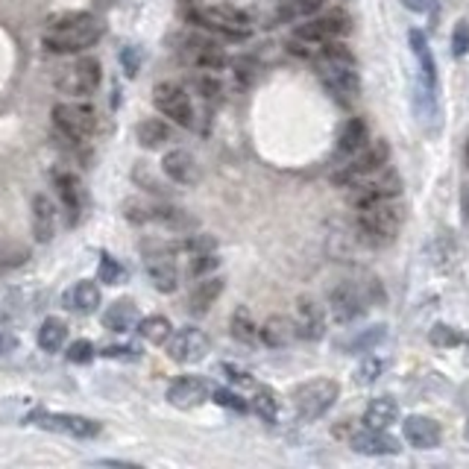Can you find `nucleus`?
<instances>
[{
  "label": "nucleus",
  "instance_id": "obj_1",
  "mask_svg": "<svg viewBox=\"0 0 469 469\" xmlns=\"http://www.w3.org/2000/svg\"><path fill=\"white\" fill-rule=\"evenodd\" d=\"M106 33V27L94 12H59L53 15L44 27L42 44L44 51L68 56V53H82L94 47Z\"/></svg>",
  "mask_w": 469,
  "mask_h": 469
},
{
  "label": "nucleus",
  "instance_id": "obj_2",
  "mask_svg": "<svg viewBox=\"0 0 469 469\" xmlns=\"http://www.w3.org/2000/svg\"><path fill=\"white\" fill-rule=\"evenodd\" d=\"M405 212L396 199H381V203L356 208V232L363 244L370 246H387L396 241Z\"/></svg>",
  "mask_w": 469,
  "mask_h": 469
},
{
  "label": "nucleus",
  "instance_id": "obj_3",
  "mask_svg": "<svg viewBox=\"0 0 469 469\" xmlns=\"http://www.w3.org/2000/svg\"><path fill=\"white\" fill-rule=\"evenodd\" d=\"M185 18L191 24H199L206 27V30H212L223 38H232V42H244V38H250L253 27H250V15L241 12V9L235 6H188L185 9Z\"/></svg>",
  "mask_w": 469,
  "mask_h": 469
},
{
  "label": "nucleus",
  "instance_id": "obj_4",
  "mask_svg": "<svg viewBox=\"0 0 469 469\" xmlns=\"http://www.w3.org/2000/svg\"><path fill=\"white\" fill-rule=\"evenodd\" d=\"M338 396H340L338 381L320 376V379H309V381H302V385H296L291 402H293L296 417H300L302 423H314V419L329 414Z\"/></svg>",
  "mask_w": 469,
  "mask_h": 469
},
{
  "label": "nucleus",
  "instance_id": "obj_5",
  "mask_svg": "<svg viewBox=\"0 0 469 469\" xmlns=\"http://www.w3.org/2000/svg\"><path fill=\"white\" fill-rule=\"evenodd\" d=\"M390 145L385 138H379V141H370L367 147H363L361 152H356L347 165H343L338 174L332 176V182H338V185H343V188H352L356 182H361V179H367V176H372V174H379L381 168H387L390 165Z\"/></svg>",
  "mask_w": 469,
  "mask_h": 469
},
{
  "label": "nucleus",
  "instance_id": "obj_6",
  "mask_svg": "<svg viewBox=\"0 0 469 469\" xmlns=\"http://www.w3.org/2000/svg\"><path fill=\"white\" fill-rule=\"evenodd\" d=\"M325 300H329V314L332 320L338 325H349L361 320L363 314L370 309V296H367V288H363V282H338L332 285L329 293H325Z\"/></svg>",
  "mask_w": 469,
  "mask_h": 469
},
{
  "label": "nucleus",
  "instance_id": "obj_7",
  "mask_svg": "<svg viewBox=\"0 0 469 469\" xmlns=\"http://www.w3.org/2000/svg\"><path fill=\"white\" fill-rule=\"evenodd\" d=\"M103 82V68L94 56H80L76 62L65 65L56 74V89L71 98H91Z\"/></svg>",
  "mask_w": 469,
  "mask_h": 469
},
{
  "label": "nucleus",
  "instance_id": "obj_8",
  "mask_svg": "<svg viewBox=\"0 0 469 469\" xmlns=\"http://www.w3.org/2000/svg\"><path fill=\"white\" fill-rule=\"evenodd\" d=\"M141 250H145V270L150 276L152 288H156L159 293H174L179 288L174 246L165 241H145Z\"/></svg>",
  "mask_w": 469,
  "mask_h": 469
},
{
  "label": "nucleus",
  "instance_id": "obj_9",
  "mask_svg": "<svg viewBox=\"0 0 469 469\" xmlns=\"http://www.w3.org/2000/svg\"><path fill=\"white\" fill-rule=\"evenodd\" d=\"M27 423L44 428V432H56L74 440H94L103 434V426L98 419L82 417V414H53V410H33Z\"/></svg>",
  "mask_w": 469,
  "mask_h": 469
},
{
  "label": "nucleus",
  "instance_id": "obj_10",
  "mask_svg": "<svg viewBox=\"0 0 469 469\" xmlns=\"http://www.w3.org/2000/svg\"><path fill=\"white\" fill-rule=\"evenodd\" d=\"M349 33H352V15L347 12V9H329V12L314 15L311 21L296 27L293 38H300V42L311 44V47H320L323 42L343 38Z\"/></svg>",
  "mask_w": 469,
  "mask_h": 469
},
{
  "label": "nucleus",
  "instance_id": "obj_11",
  "mask_svg": "<svg viewBox=\"0 0 469 469\" xmlns=\"http://www.w3.org/2000/svg\"><path fill=\"white\" fill-rule=\"evenodd\" d=\"M402 194V176L394 168H381L379 174H372L367 179H361L352 185L349 194V206L352 208H363L372 203H381V199H396Z\"/></svg>",
  "mask_w": 469,
  "mask_h": 469
},
{
  "label": "nucleus",
  "instance_id": "obj_12",
  "mask_svg": "<svg viewBox=\"0 0 469 469\" xmlns=\"http://www.w3.org/2000/svg\"><path fill=\"white\" fill-rule=\"evenodd\" d=\"M152 106L182 129L194 127V103H191V94L179 82H170V80L156 82V89H152Z\"/></svg>",
  "mask_w": 469,
  "mask_h": 469
},
{
  "label": "nucleus",
  "instance_id": "obj_13",
  "mask_svg": "<svg viewBox=\"0 0 469 469\" xmlns=\"http://www.w3.org/2000/svg\"><path fill=\"white\" fill-rule=\"evenodd\" d=\"M53 123L65 138L85 141L98 132V112L89 103H56Z\"/></svg>",
  "mask_w": 469,
  "mask_h": 469
},
{
  "label": "nucleus",
  "instance_id": "obj_14",
  "mask_svg": "<svg viewBox=\"0 0 469 469\" xmlns=\"http://www.w3.org/2000/svg\"><path fill=\"white\" fill-rule=\"evenodd\" d=\"M317 76L340 106H349L361 94V76L356 65H338V62H323L317 59Z\"/></svg>",
  "mask_w": 469,
  "mask_h": 469
},
{
  "label": "nucleus",
  "instance_id": "obj_15",
  "mask_svg": "<svg viewBox=\"0 0 469 469\" xmlns=\"http://www.w3.org/2000/svg\"><path fill=\"white\" fill-rule=\"evenodd\" d=\"M168 347V358L182 363V367H188V363H199L208 349H212V340H208V334L203 329H197V325H182L174 334H170V340L165 343Z\"/></svg>",
  "mask_w": 469,
  "mask_h": 469
},
{
  "label": "nucleus",
  "instance_id": "obj_16",
  "mask_svg": "<svg viewBox=\"0 0 469 469\" xmlns=\"http://www.w3.org/2000/svg\"><path fill=\"white\" fill-rule=\"evenodd\" d=\"M182 56H185L188 65H194L199 71H223L229 65V56L223 53L215 38L206 35H185L182 38Z\"/></svg>",
  "mask_w": 469,
  "mask_h": 469
},
{
  "label": "nucleus",
  "instance_id": "obj_17",
  "mask_svg": "<svg viewBox=\"0 0 469 469\" xmlns=\"http://www.w3.org/2000/svg\"><path fill=\"white\" fill-rule=\"evenodd\" d=\"M212 399V385L203 376H176L168 385V402L179 410H194Z\"/></svg>",
  "mask_w": 469,
  "mask_h": 469
},
{
  "label": "nucleus",
  "instance_id": "obj_18",
  "mask_svg": "<svg viewBox=\"0 0 469 469\" xmlns=\"http://www.w3.org/2000/svg\"><path fill=\"white\" fill-rule=\"evenodd\" d=\"M293 323H296V332H300V338L302 340H311V343L323 340L325 332H329L325 309H323L317 300H314V296H300V300H296Z\"/></svg>",
  "mask_w": 469,
  "mask_h": 469
},
{
  "label": "nucleus",
  "instance_id": "obj_19",
  "mask_svg": "<svg viewBox=\"0 0 469 469\" xmlns=\"http://www.w3.org/2000/svg\"><path fill=\"white\" fill-rule=\"evenodd\" d=\"M161 174H165L170 182H176V185H197L199 179H203V170H199V161L194 159V152L188 150H168L165 159H161Z\"/></svg>",
  "mask_w": 469,
  "mask_h": 469
},
{
  "label": "nucleus",
  "instance_id": "obj_20",
  "mask_svg": "<svg viewBox=\"0 0 469 469\" xmlns=\"http://www.w3.org/2000/svg\"><path fill=\"white\" fill-rule=\"evenodd\" d=\"M352 452L367 455V457H387V455H399L402 446L394 434H387V428H363L356 437L349 440Z\"/></svg>",
  "mask_w": 469,
  "mask_h": 469
},
{
  "label": "nucleus",
  "instance_id": "obj_21",
  "mask_svg": "<svg viewBox=\"0 0 469 469\" xmlns=\"http://www.w3.org/2000/svg\"><path fill=\"white\" fill-rule=\"evenodd\" d=\"M402 434L414 449H437L440 440H443V428H440L437 419L432 417H423V414H414V417H405V423H402Z\"/></svg>",
  "mask_w": 469,
  "mask_h": 469
},
{
  "label": "nucleus",
  "instance_id": "obj_22",
  "mask_svg": "<svg viewBox=\"0 0 469 469\" xmlns=\"http://www.w3.org/2000/svg\"><path fill=\"white\" fill-rule=\"evenodd\" d=\"M53 185H56V194H59L65 212H68V220L76 223L82 212V203H85V191H82V182L71 170H53Z\"/></svg>",
  "mask_w": 469,
  "mask_h": 469
},
{
  "label": "nucleus",
  "instance_id": "obj_23",
  "mask_svg": "<svg viewBox=\"0 0 469 469\" xmlns=\"http://www.w3.org/2000/svg\"><path fill=\"white\" fill-rule=\"evenodd\" d=\"M223 288H226L223 276H203V279H199L188 293V314L191 317H206V314L212 311V305L220 300Z\"/></svg>",
  "mask_w": 469,
  "mask_h": 469
},
{
  "label": "nucleus",
  "instance_id": "obj_24",
  "mask_svg": "<svg viewBox=\"0 0 469 469\" xmlns=\"http://www.w3.org/2000/svg\"><path fill=\"white\" fill-rule=\"evenodd\" d=\"M100 285L94 279H80L74 282L68 291L62 293V305L74 314H94L100 309Z\"/></svg>",
  "mask_w": 469,
  "mask_h": 469
},
{
  "label": "nucleus",
  "instance_id": "obj_25",
  "mask_svg": "<svg viewBox=\"0 0 469 469\" xmlns=\"http://www.w3.org/2000/svg\"><path fill=\"white\" fill-rule=\"evenodd\" d=\"M30 217H33V238L38 244L53 241L56 235V206L47 194H35L30 203Z\"/></svg>",
  "mask_w": 469,
  "mask_h": 469
},
{
  "label": "nucleus",
  "instance_id": "obj_26",
  "mask_svg": "<svg viewBox=\"0 0 469 469\" xmlns=\"http://www.w3.org/2000/svg\"><path fill=\"white\" fill-rule=\"evenodd\" d=\"M296 338H300L296 323L291 317H285V314H270V317L262 323V343L264 347L285 349V347H291Z\"/></svg>",
  "mask_w": 469,
  "mask_h": 469
},
{
  "label": "nucleus",
  "instance_id": "obj_27",
  "mask_svg": "<svg viewBox=\"0 0 469 469\" xmlns=\"http://www.w3.org/2000/svg\"><path fill=\"white\" fill-rule=\"evenodd\" d=\"M250 408L255 410L258 417L264 419V423H270V426H279L282 419H285V399L279 390H273L270 385H258L253 387V402H250Z\"/></svg>",
  "mask_w": 469,
  "mask_h": 469
},
{
  "label": "nucleus",
  "instance_id": "obj_28",
  "mask_svg": "<svg viewBox=\"0 0 469 469\" xmlns=\"http://www.w3.org/2000/svg\"><path fill=\"white\" fill-rule=\"evenodd\" d=\"M138 305L132 300H114L106 311H103V329H109L114 334H127L132 329H138Z\"/></svg>",
  "mask_w": 469,
  "mask_h": 469
},
{
  "label": "nucleus",
  "instance_id": "obj_29",
  "mask_svg": "<svg viewBox=\"0 0 469 469\" xmlns=\"http://www.w3.org/2000/svg\"><path fill=\"white\" fill-rule=\"evenodd\" d=\"M229 334H232V340H238L241 347H255V343H262V323H255L253 309L238 305L232 311V317H229Z\"/></svg>",
  "mask_w": 469,
  "mask_h": 469
},
{
  "label": "nucleus",
  "instance_id": "obj_30",
  "mask_svg": "<svg viewBox=\"0 0 469 469\" xmlns=\"http://www.w3.org/2000/svg\"><path fill=\"white\" fill-rule=\"evenodd\" d=\"M367 145H370V127H367V123H363L361 118H349L347 123H343V129L338 136V152H340V156L352 159L356 152H361Z\"/></svg>",
  "mask_w": 469,
  "mask_h": 469
},
{
  "label": "nucleus",
  "instance_id": "obj_31",
  "mask_svg": "<svg viewBox=\"0 0 469 469\" xmlns=\"http://www.w3.org/2000/svg\"><path fill=\"white\" fill-rule=\"evenodd\" d=\"M399 419V402L394 396H376L370 399L363 410V426L367 428H390Z\"/></svg>",
  "mask_w": 469,
  "mask_h": 469
},
{
  "label": "nucleus",
  "instance_id": "obj_32",
  "mask_svg": "<svg viewBox=\"0 0 469 469\" xmlns=\"http://www.w3.org/2000/svg\"><path fill=\"white\" fill-rule=\"evenodd\" d=\"M387 340V325H367V329H361L356 334H349L347 340H340V349L349 352V356H358V352H370L381 347V343Z\"/></svg>",
  "mask_w": 469,
  "mask_h": 469
},
{
  "label": "nucleus",
  "instance_id": "obj_33",
  "mask_svg": "<svg viewBox=\"0 0 469 469\" xmlns=\"http://www.w3.org/2000/svg\"><path fill=\"white\" fill-rule=\"evenodd\" d=\"M408 38H410V51H414L417 62H419V80H423L426 85H432V89H437V62H434V53L428 51L426 35L419 30H410Z\"/></svg>",
  "mask_w": 469,
  "mask_h": 469
},
{
  "label": "nucleus",
  "instance_id": "obj_34",
  "mask_svg": "<svg viewBox=\"0 0 469 469\" xmlns=\"http://www.w3.org/2000/svg\"><path fill=\"white\" fill-rule=\"evenodd\" d=\"M152 223L170 229V232H188V229L197 226V220L188 212H182L179 206L170 203H152Z\"/></svg>",
  "mask_w": 469,
  "mask_h": 469
},
{
  "label": "nucleus",
  "instance_id": "obj_35",
  "mask_svg": "<svg viewBox=\"0 0 469 469\" xmlns=\"http://www.w3.org/2000/svg\"><path fill=\"white\" fill-rule=\"evenodd\" d=\"M136 138H138V145L145 150H161L170 138H174V132H170V127L165 121L147 118V121H141L136 127Z\"/></svg>",
  "mask_w": 469,
  "mask_h": 469
},
{
  "label": "nucleus",
  "instance_id": "obj_36",
  "mask_svg": "<svg viewBox=\"0 0 469 469\" xmlns=\"http://www.w3.org/2000/svg\"><path fill=\"white\" fill-rule=\"evenodd\" d=\"M138 334L147 343H152V347H165L170 340V334H174V325H170L165 314H150V317L138 320Z\"/></svg>",
  "mask_w": 469,
  "mask_h": 469
},
{
  "label": "nucleus",
  "instance_id": "obj_37",
  "mask_svg": "<svg viewBox=\"0 0 469 469\" xmlns=\"http://www.w3.org/2000/svg\"><path fill=\"white\" fill-rule=\"evenodd\" d=\"M68 343V323L59 317H47L38 329V347L44 352H59Z\"/></svg>",
  "mask_w": 469,
  "mask_h": 469
},
{
  "label": "nucleus",
  "instance_id": "obj_38",
  "mask_svg": "<svg viewBox=\"0 0 469 469\" xmlns=\"http://www.w3.org/2000/svg\"><path fill=\"white\" fill-rule=\"evenodd\" d=\"M390 370V358H385V356H370V358H363L361 363H358V370H356V385H361V387H370V385H376V381L385 376V372Z\"/></svg>",
  "mask_w": 469,
  "mask_h": 469
},
{
  "label": "nucleus",
  "instance_id": "obj_39",
  "mask_svg": "<svg viewBox=\"0 0 469 469\" xmlns=\"http://www.w3.org/2000/svg\"><path fill=\"white\" fill-rule=\"evenodd\" d=\"M27 262H30V250H27L24 244L0 238V273L18 270V267H24Z\"/></svg>",
  "mask_w": 469,
  "mask_h": 469
},
{
  "label": "nucleus",
  "instance_id": "obj_40",
  "mask_svg": "<svg viewBox=\"0 0 469 469\" xmlns=\"http://www.w3.org/2000/svg\"><path fill=\"white\" fill-rule=\"evenodd\" d=\"M127 279H129V270H127V267H123L118 258H112L109 253H103V255H100V267H98V282L118 288V285H123Z\"/></svg>",
  "mask_w": 469,
  "mask_h": 469
},
{
  "label": "nucleus",
  "instance_id": "obj_41",
  "mask_svg": "<svg viewBox=\"0 0 469 469\" xmlns=\"http://www.w3.org/2000/svg\"><path fill=\"white\" fill-rule=\"evenodd\" d=\"M428 340H432L437 349H452V347H461L466 338L461 329H455V325L437 323V325H432V332H428Z\"/></svg>",
  "mask_w": 469,
  "mask_h": 469
},
{
  "label": "nucleus",
  "instance_id": "obj_42",
  "mask_svg": "<svg viewBox=\"0 0 469 469\" xmlns=\"http://www.w3.org/2000/svg\"><path fill=\"white\" fill-rule=\"evenodd\" d=\"M123 217H127L129 223H136V226L152 223V203H147V199H138V197L123 199Z\"/></svg>",
  "mask_w": 469,
  "mask_h": 469
},
{
  "label": "nucleus",
  "instance_id": "obj_43",
  "mask_svg": "<svg viewBox=\"0 0 469 469\" xmlns=\"http://www.w3.org/2000/svg\"><path fill=\"white\" fill-rule=\"evenodd\" d=\"M212 402L220 408L235 410V414H246V410H250V405L241 399V394H235V390H229V387H212Z\"/></svg>",
  "mask_w": 469,
  "mask_h": 469
},
{
  "label": "nucleus",
  "instance_id": "obj_44",
  "mask_svg": "<svg viewBox=\"0 0 469 469\" xmlns=\"http://www.w3.org/2000/svg\"><path fill=\"white\" fill-rule=\"evenodd\" d=\"M217 264H220V258L212 253H194L191 255V267H188V273L191 276H197V279H203V276H208L212 270H217Z\"/></svg>",
  "mask_w": 469,
  "mask_h": 469
},
{
  "label": "nucleus",
  "instance_id": "obj_45",
  "mask_svg": "<svg viewBox=\"0 0 469 469\" xmlns=\"http://www.w3.org/2000/svg\"><path fill=\"white\" fill-rule=\"evenodd\" d=\"M65 356H68L71 363H89V361H94V356H98V349H94L91 340L80 338V340H71V347Z\"/></svg>",
  "mask_w": 469,
  "mask_h": 469
},
{
  "label": "nucleus",
  "instance_id": "obj_46",
  "mask_svg": "<svg viewBox=\"0 0 469 469\" xmlns=\"http://www.w3.org/2000/svg\"><path fill=\"white\" fill-rule=\"evenodd\" d=\"M223 372H226V379L232 381L235 387H241V390L258 387V385H255V379L250 376V372L241 370V367H235V363H223Z\"/></svg>",
  "mask_w": 469,
  "mask_h": 469
},
{
  "label": "nucleus",
  "instance_id": "obj_47",
  "mask_svg": "<svg viewBox=\"0 0 469 469\" xmlns=\"http://www.w3.org/2000/svg\"><path fill=\"white\" fill-rule=\"evenodd\" d=\"M194 85H197V91L203 94L206 100H217L220 91H223V89H220V82H217V76H212V71H208L206 76H197Z\"/></svg>",
  "mask_w": 469,
  "mask_h": 469
},
{
  "label": "nucleus",
  "instance_id": "obj_48",
  "mask_svg": "<svg viewBox=\"0 0 469 469\" xmlns=\"http://www.w3.org/2000/svg\"><path fill=\"white\" fill-rule=\"evenodd\" d=\"M466 51H469V21H461L452 30V53L466 56Z\"/></svg>",
  "mask_w": 469,
  "mask_h": 469
},
{
  "label": "nucleus",
  "instance_id": "obj_49",
  "mask_svg": "<svg viewBox=\"0 0 469 469\" xmlns=\"http://www.w3.org/2000/svg\"><path fill=\"white\" fill-rule=\"evenodd\" d=\"M182 250H188L191 255H194V253H212L215 250V238H208V235H188L185 244H182Z\"/></svg>",
  "mask_w": 469,
  "mask_h": 469
},
{
  "label": "nucleus",
  "instance_id": "obj_50",
  "mask_svg": "<svg viewBox=\"0 0 469 469\" xmlns=\"http://www.w3.org/2000/svg\"><path fill=\"white\" fill-rule=\"evenodd\" d=\"M100 356L103 358H114V361H138L141 358V352L136 347H103L100 349Z\"/></svg>",
  "mask_w": 469,
  "mask_h": 469
},
{
  "label": "nucleus",
  "instance_id": "obj_51",
  "mask_svg": "<svg viewBox=\"0 0 469 469\" xmlns=\"http://www.w3.org/2000/svg\"><path fill=\"white\" fill-rule=\"evenodd\" d=\"M121 65H123V71H127V76H136L138 68H141V51L138 47H123L121 51Z\"/></svg>",
  "mask_w": 469,
  "mask_h": 469
},
{
  "label": "nucleus",
  "instance_id": "obj_52",
  "mask_svg": "<svg viewBox=\"0 0 469 469\" xmlns=\"http://www.w3.org/2000/svg\"><path fill=\"white\" fill-rule=\"evenodd\" d=\"M325 4V0H291V9H285L288 15H309L317 12V9Z\"/></svg>",
  "mask_w": 469,
  "mask_h": 469
},
{
  "label": "nucleus",
  "instance_id": "obj_53",
  "mask_svg": "<svg viewBox=\"0 0 469 469\" xmlns=\"http://www.w3.org/2000/svg\"><path fill=\"white\" fill-rule=\"evenodd\" d=\"M15 349H18V338L12 332L0 329V356H12Z\"/></svg>",
  "mask_w": 469,
  "mask_h": 469
},
{
  "label": "nucleus",
  "instance_id": "obj_54",
  "mask_svg": "<svg viewBox=\"0 0 469 469\" xmlns=\"http://www.w3.org/2000/svg\"><path fill=\"white\" fill-rule=\"evenodd\" d=\"M405 6L414 9V12H419V15H428L437 6V0H405Z\"/></svg>",
  "mask_w": 469,
  "mask_h": 469
},
{
  "label": "nucleus",
  "instance_id": "obj_55",
  "mask_svg": "<svg viewBox=\"0 0 469 469\" xmlns=\"http://www.w3.org/2000/svg\"><path fill=\"white\" fill-rule=\"evenodd\" d=\"M98 464H106V466H136L132 461H98Z\"/></svg>",
  "mask_w": 469,
  "mask_h": 469
},
{
  "label": "nucleus",
  "instance_id": "obj_56",
  "mask_svg": "<svg viewBox=\"0 0 469 469\" xmlns=\"http://www.w3.org/2000/svg\"><path fill=\"white\" fill-rule=\"evenodd\" d=\"M464 440L469 443V417H466V423H464Z\"/></svg>",
  "mask_w": 469,
  "mask_h": 469
},
{
  "label": "nucleus",
  "instance_id": "obj_57",
  "mask_svg": "<svg viewBox=\"0 0 469 469\" xmlns=\"http://www.w3.org/2000/svg\"><path fill=\"white\" fill-rule=\"evenodd\" d=\"M466 168H469V145H466Z\"/></svg>",
  "mask_w": 469,
  "mask_h": 469
},
{
  "label": "nucleus",
  "instance_id": "obj_58",
  "mask_svg": "<svg viewBox=\"0 0 469 469\" xmlns=\"http://www.w3.org/2000/svg\"><path fill=\"white\" fill-rule=\"evenodd\" d=\"M466 367H469V347H466Z\"/></svg>",
  "mask_w": 469,
  "mask_h": 469
}]
</instances>
